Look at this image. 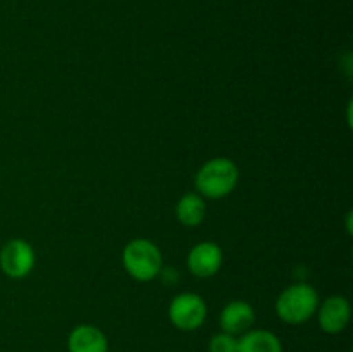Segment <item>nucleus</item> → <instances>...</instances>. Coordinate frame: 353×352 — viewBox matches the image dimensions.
<instances>
[{
  "mask_svg": "<svg viewBox=\"0 0 353 352\" xmlns=\"http://www.w3.org/2000/svg\"><path fill=\"white\" fill-rule=\"evenodd\" d=\"M317 321L324 333L338 335L345 331L352 317V306L343 295H331L319 302V307L316 311Z\"/></svg>",
  "mask_w": 353,
  "mask_h": 352,
  "instance_id": "7",
  "label": "nucleus"
},
{
  "mask_svg": "<svg viewBox=\"0 0 353 352\" xmlns=\"http://www.w3.org/2000/svg\"><path fill=\"white\" fill-rule=\"evenodd\" d=\"M209 352H238V337L221 331L210 337Z\"/></svg>",
  "mask_w": 353,
  "mask_h": 352,
  "instance_id": "12",
  "label": "nucleus"
},
{
  "mask_svg": "<svg viewBox=\"0 0 353 352\" xmlns=\"http://www.w3.org/2000/svg\"><path fill=\"white\" fill-rule=\"evenodd\" d=\"M319 307V293L312 285L295 283L279 293L276 300V314L286 324H303L316 314Z\"/></svg>",
  "mask_w": 353,
  "mask_h": 352,
  "instance_id": "2",
  "label": "nucleus"
},
{
  "mask_svg": "<svg viewBox=\"0 0 353 352\" xmlns=\"http://www.w3.org/2000/svg\"><path fill=\"white\" fill-rule=\"evenodd\" d=\"M34 262H37V254L23 238L9 240L0 251V269L9 278H26L33 271Z\"/></svg>",
  "mask_w": 353,
  "mask_h": 352,
  "instance_id": "5",
  "label": "nucleus"
},
{
  "mask_svg": "<svg viewBox=\"0 0 353 352\" xmlns=\"http://www.w3.org/2000/svg\"><path fill=\"white\" fill-rule=\"evenodd\" d=\"M172 326L181 331H195L205 323L207 304L199 293L183 292L171 300L168 309Z\"/></svg>",
  "mask_w": 353,
  "mask_h": 352,
  "instance_id": "4",
  "label": "nucleus"
},
{
  "mask_svg": "<svg viewBox=\"0 0 353 352\" xmlns=\"http://www.w3.org/2000/svg\"><path fill=\"white\" fill-rule=\"evenodd\" d=\"M123 264L137 282H152L162 271V252L152 240L134 238L124 247Z\"/></svg>",
  "mask_w": 353,
  "mask_h": 352,
  "instance_id": "3",
  "label": "nucleus"
},
{
  "mask_svg": "<svg viewBox=\"0 0 353 352\" xmlns=\"http://www.w3.org/2000/svg\"><path fill=\"white\" fill-rule=\"evenodd\" d=\"M186 266L196 278L216 276L223 266V248L216 242H200L188 252Z\"/></svg>",
  "mask_w": 353,
  "mask_h": 352,
  "instance_id": "6",
  "label": "nucleus"
},
{
  "mask_svg": "<svg viewBox=\"0 0 353 352\" xmlns=\"http://www.w3.org/2000/svg\"><path fill=\"white\" fill-rule=\"evenodd\" d=\"M255 323V311L247 300H231L219 314L221 330L230 335H243Z\"/></svg>",
  "mask_w": 353,
  "mask_h": 352,
  "instance_id": "8",
  "label": "nucleus"
},
{
  "mask_svg": "<svg viewBox=\"0 0 353 352\" xmlns=\"http://www.w3.org/2000/svg\"><path fill=\"white\" fill-rule=\"evenodd\" d=\"M238 179H240V171L231 159L214 157L199 169L195 176V186L199 195L205 199H223L236 188Z\"/></svg>",
  "mask_w": 353,
  "mask_h": 352,
  "instance_id": "1",
  "label": "nucleus"
},
{
  "mask_svg": "<svg viewBox=\"0 0 353 352\" xmlns=\"http://www.w3.org/2000/svg\"><path fill=\"white\" fill-rule=\"evenodd\" d=\"M69 352H109V340L100 328L78 324L68 337Z\"/></svg>",
  "mask_w": 353,
  "mask_h": 352,
  "instance_id": "9",
  "label": "nucleus"
},
{
  "mask_svg": "<svg viewBox=\"0 0 353 352\" xmlns=\"http://www.w3.org/2000/svg\"><path fill=\"white\" fill-rule=\"evenodd\" d=\"M238 352H283V344L272 331L255 328L238 337Z\"/></svg>",
  "mask_w": 353,
  "mask_h": 352,
  "instance_id": "10",
  "label": "nucleus"
},
{
  "mask_svg": "<svg viewBox=\"0 0 353 352\" xmlns=\"http://www.w3.org/2000/svg\"><path fill=\"white\" fill-rule=\"evenodd\" d=\"M205 200L199 193H186L179 199L178 206H176V216L178 221L185 226H199L205 217Z\"/></svg>",
  "mask_w": 353,
  "mask_h": 352,
  "instance_id": "11",
  "label": "nucleus"
}]
</instances>
